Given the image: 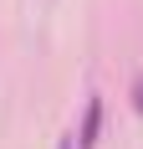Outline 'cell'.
I'll use <instances>...</instances> for the list:
<instances>
[{
    "label": "cell",
    "mask_w": 143,
    "mask_h": 149,
    "mask_svg": "<svg viewBox=\"0 0 143 149\" xmlns=\"http://www.w3.org/2000/svg\"><path fill=\"white\" fill-rule=\"evenodd\" d=\"M102 134V98H87V113H82V134H77V149H97Z\"/></svg>",
    "instance_id": "cell-1"
},
{
    "label": "cell",
    "mask_w": 143,
    "mask_h": 149,
    "mask_svg": "<svg viewBox=\"0 0 143 149\" xmlns=\"http://www.w3.org/2000/svg\"><path fill=\"white\" fill-rule=\"evenodd\" d=\"M133 103H138V113H143V77H138V93H133Z\"/></svg>",
    "instance_id": "cell-2"
},
{
    "label": "cell",
    "mask_w": 143,
    "mask_h": 149,
    "mask_svg": "<svg viewBox=\"0 0 143 149\" xmlns=\"http://www.w3.org/2000/svg\"><path fill=\"white\" fill-rule=\"evenodd\" d=\"M56 149H77V134H67V139H61V144Z\"/></svg>",
    "instance_id": "cell-3"
}]
</instances>
